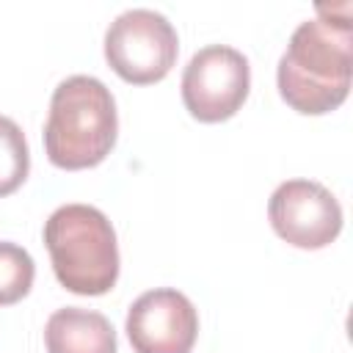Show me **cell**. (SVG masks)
Here are the masks:
<instances>
[{
	"label": "cell",
	"instance_id": "obj_1",
	"mask_svg": "<svg viewBox=\"0 0 353 353\" xmlns=\"http://www.w3.org/2000/svg\"><path fill=\"white\" fill-rule=\"evenodd\" d=\"M353 80V22L350 6L336 17L334 8L317 6V17L301 22L276 66L281 99L303 113L323 116L336 110Z\"/></svg>",
	"mask_w": 353,
	"mask_h": 353
},
{
	"label": "cell",
	"instance_id": "obj_2",
	"mask_svg": "<svg viewBox=\"0 0 353 353\" xmlns=\"http://www.w3.org/2000/svg\"><path fill=\"white\" fill-rule=\"evenodd\" d=\"M116 138V99L99 77L72 74L55 85L44 124V152L55 168H94L110 154Z\"/></svg>",
	"mask_w": 353,
	"mask_h": 353
},
{
	"label": "cell",
	"instance_id": "obj_3",
	"mask_svg": "<svg viewBox=\"0 0 353 353\" xmlns=\"http://www.w3.org/2000/svg\"><path fill=\"white\" fill-rule=\"evenodd\" d=\"M58 284L74 295H105L119 279V243L108 215L91 204H63L44 221Z\"/></svg>",
	"mask_w": 353,
	"mask_h": 353
},
{
	"label": "cell",
	"instance_id": "obj_4",
	"mask_svg": "<svg viewBox=\"0 0 353 353\" xmlns=\"http://www.w3.org/2000/svg\"><path fill=\"white\" fill-rule=\"evenodd\" d=\"M176 28L152 8H130L105 30V61L130 85L160 83L176 63Z\"/></svg>",
	"mask_w": 353,
	"mask_h": 353
},
{
	"label": "cell",
	"instance_id": "obj_5",
	"mask_svg": "<svg viewBox=\"0 0 353 353\" xmlns=\"http://www.w3.org/2000/svg\"><path fill=\"white\" fill-rule=\"evenodd\" d=\"M182 102L196 121L218 124L232 119L251 91L248 58L229 44H207L182 72Z\"/></svg>",
	"mask_w": 353,
	"mask_h": 353
},
{
	"label": "cell",
	"instance_id": "obj_6",
	"mask_svg": "<svg viewBox=\"0 0 353 353\" xmlns=\"http://www.w3.org/2000/svg\"><path fill=\"white\" fill-rule=\"evenodd\" d=\"M268 218L284 243L303 251L325 248L342 232V204L314 179L281 182L270 193Z\"/></svg>",
	"mask_w": 353,
	"mask_h": 353
},
{
	"label": "cell",
	"instance_id": "obj_7",
	"mask_svg": "<svg viewBox=\"0 0 353 353\" xmlns=\"http://www.w3.org/2000/svg\"><path fill=\"white\" fill-rule=\"evenodd\" d=\"M124 331L135 353H190L199 336V312L174 287L146 290L127 309Z\"/></svg>",
	"mask_w": 353,
	"mask_h": 353
},
{
	"label": "cell",
	"instance_id": "obj_8",
	"mask_svg": "<svg viewBox=\"0 0 353 353\" xmlns=\"http://www.w3.org/2000/svg\"><path fill=\"white\" fill-rule=\"evenodd\" d=\"M47 353H116V331L102 312L63 306L44 325Z\"/></svg>",
	"mask_w": 353,
	"mask_h": 353
},
{
	"label": "cell",
	"instance_id": "obj_9",
	"mask_svg": "<svg viewBox=\"0 0 353 353\" xmlns=\"http://www.w3.org/2000/svg\"><path fill=\"white\" fill-rule=\"evenodd\" d=\"M30 171V149L25 141L22 127L8 119L0 116V199L14 193Z\"/></svg>",
	"mask_w": 353,
	"mask_h": 353
},
{
	"label": "cell",
	"instance_id": "obj_10",
	"mask_svg": "<svg viewBox=\"0 0 353 353\" xmlns=\"http://www.w3.org/2000/svg\"><path fill=\"white\" fill-rule=\"evenodd\" d=\"M36 279V265L33 256L8 240H0V306H14L19 303Z\"/></svg>",
	"mask_w": 353,
	"mask_h": 353
}]
</instances>
